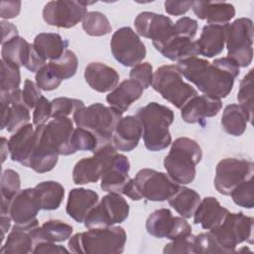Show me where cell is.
I'll return each mask as SVG.
<instances>
[{
    "instance_id": "obj_1",
    "label": "cell",
    "mask_w": 254,
    "mask_h": 254,
    "mask_svg": "<svg viewBox=\"0 0 254 254\" xmlns=\"http://www.w3.org/2000/svg\"><path fill=\"white\" fill-rule=\"evenodd\" d=\"M177 66L199 91L216 99L224 98L231 92L239 74V66L227 57L215 59L212 63L194 57L178 62Z\"/></svg>"
},
{
    "instance_id": "obj_2",
    "label": "cell",
    "mask_w": 254,
    "mask_h": 254,
    "mask_svg": "<svg viewBox=\"0 0 254 254\" xmlns=\"http://www.w3.org/2000/svg\"><path fill=\"white\" fill-rule=\"evenodd\" d=\"M135 116L142 125L144 145L149 151H162L172 143L169 127L175 116L171 108L158 102H150L140 107Z\"/></svg>"
},
{
    "instance_id": "obj_3",
    "label": "cell",
    "mask_w": 254,
    "mask_h": 254,
    "mask_svg": "<svg viewBox=\"0 0 254 254\" xmlns=\"http://www.w3.org/2000/svg\"><path fill=\"white\" fill-rule=\"evenodd\" d=\"M126 232L121 226L89 228L69 237V251L75 254H119L124 251Z\"/></svg>"
},
{
    "instance_id": "obj_4",
    "label": "cell",
    "mask_w": 254,
    "mask_h": 254,
    "mask_svg": "<svg viewBox=\"0 0 254 254\" xmlns=\"http://www.w3.org/2000/svg\"><path fill=\"white\" fill-rule=\"evenodd\" d=\"M202 158V151L196 141L188 137L177 138L164 159L168 175L179 185L191 183L196 174L195 167Z\"/></svg>"
},
{
    "instance_id": "obj_5",
    "label": "cell",
    "mask_w": 254,
    "mask_h": 254,
    "mask_svg": "<svg viewBox=\"0 0 254 254\" xmlns=\"http://www.w3.org/2000/svg\"><path fill=\"white\" fill-rule=\"evenodd\" d=\"M180 188L169 175L153 169L140 170L134 179H130L123 194L132 200L146 198L150 201H165Z\"/></svg>"
},
{
    "instance_id": "obj_6",
    "label": "cell",
    "mask_w": 254,
    "mask_h": 254,
    "mask_svg": "<svg viewBox=\"0 0 254 254\" xmlns=\"http://www.w3.org/2000/svg\"><path fill=\"white\" fill-rule=\"evenodd\" d=\"M122 112L102 103L84 104L73 112V122L77 127L91 131L98 139L100 148L113 144V133L117 122L122 118Z\"/></svg>"
},
{
    "instance_id": "obj_7",
    "label": "cell",
    "mask_w": 254,
    "mask_h": 254,
    "mask_svg": "<svg viewBox=\"0 0 254 254\" xmlns=\"http://www.w3.org/2000/svg\"><path fill=\"white\" fill-rule=\"evenodd\" d=\"M102 162V174L100 188L106 192L123 194V190L130 181L129 171L130 163L128 158L117 153V149L113 144L105 145L95 152Z\"/></svg>"
},
{
    "instance_id": "obj_8",
    "label": "cell",
    "mask_w": 254,
    "mask_h": 254,
    "mask_svg": "<svg viewBox=\"0 0 254 254\" xmlns=\"http://www.w3.org/2000/svg\"><path fill=\"white\" fill-rule=\"evenodd\" d=\"M254 219L242 212H228L224 220L208 230L213 235L222 253H235V248L242 242L253 243Z\"/></svg>"
},
{
    "instance_id": "obj_9",
    "label": "cell",
    "mask_w": 254,
    "mask_h": 254,
    "mask_svg": "<svg viewBox=\"0 0 254 254\" xmlns=\"http://www.w3.org/2000/svg\"><path fill=\"white\" fill-rule=\"evenodd\" d=\"M152 87L164 99L177 108H182L197 91L183 79L179 67L175 64H165L156 69L153 74Z\"/></svg>"
},
{
    "instance_id": "obj_10",
    "label": "cell",
    "mask_w": 254,
    "mask_h": 254,
    "mask_svg": "<svg viewBox=\"0 0 254 254\" xmlns=\"http://www.w3.org/2000/svg\"><path fill=\"white\" fill-rule=\"evenodd\" d=\"M253 33V22L249 18H238L227 24L225 39L227 58L239 67H246L252 62Z\"/></svg>"
},
{
    "instance_id": "obj_11",
    "label": "cell",
    "mask_w": 254,
    "mask_h": 254,
    "mask_svg": "<svg viewBox=\"0 0 254 254\" xmlns=\"http://www.w3.org/2000/svg\"><path fill=\"white\" fill-rule=\"evenodd\" d=\"M129 215V204L119 193L109 192L90 210L85 217L84 226L101 228L121 223Z\"/></svg>"
},
{
    "instance_id": "obj_12",
    "label": "cell",
    "mask_w": 254,
    "mask_h": 254,
    "mask_svg": "<svg viewBox=\"0 0 254 254\" xmlns=\"http://www.w3.org/2000/svg\"><path fill=\"white\" fill-rule=\"evenodd\" d=\"M254 164L251 160L242 158H225L218 162L215 169V190L224 195L241 183L253 179Z\"/></svg>"
},
{
    "instance_id": "obj_13",
    "label": "cell",
    "mask_w": 254,
    "mask_h": 254,
    "mask_svg": "<svg viewBox=\"0 0 254 254\" xmlns=\"http://www.w3.org/2000/svg\"><path fill=\"white\" fill-rule=\"evenodd\" d=\"M110 49L114 59L124 66H135L145 59L147 54L145 45L130 27H122L114 32Z\"/></svg>"
},
{
    "instance_id": "obj_14",
    "label": "cell",
    "mask_w": 254,
    "mask_h": 254,
    "mask_svg": "<svg viewBox=\"0 0 254 254\" xmlns=\"http://www.w3.org/2000/svg\"><path fill=\"white\" fill-rule=\"evenodd\" d=\"M89 4H93V2L50 1L43 9V19L50 26L68 29L83 20L87 13V5Z\"/></svg>"
},
{
    "instance_id": "obj_15",
    "label": "cell",
    "mask_w": 254,
    "mask_h": 254,
    "mask_svg": "<svg viewBox=\"0 0 254 254\" xmlns=\"http://www.w3.org/2000/svg\"><path fill=\"white\" fill-rule=\"evenodd\" d=\"M146 230L154 237L170 240L191 234L190 224L182 216H174L169 208L152 212L146 220Z\"/></svg>"
},
{
    "instance_id": "obj_16",
    "label": "cell",
    "mask_w": 254,
    "mask_h": 254,
    "mask_svg": "<svg viewBox=\"0 0 254 254\" xmlns=\"http://www.w3.org/2000/svg\"><path fill=\"white\" fill-rule=\"evenodd\" d=\"M134 26L138 35L151 39L157 51L171 38L174 22L168 16L154 12H141L134 20Z\"/></svg>"
},
{
    "instance_id": "obj_17",
    "label": "cell",
    "mask_w": 254,
    "mask_h": 254,
    "mask_svg": "<svg viewBox=\"0 0 254 254\" xmlns=\"http://www.w3.org/2000/svg\"><path fill=\"white\" fill-rule=\"evenodd\" d=\"M1 99V129L6 128L10 133L18 131L29 124L30 110L26 107L19 88L11 93L0 94Z\"/></svg>"
},
{
    "instance_id": "obj_18",
    "label": "cell",
    "mask_w": 254,
    "mask_h": 254,
    "mask_svg": "<svg viewBox=\"0 0 254 254\" xmlns=\"http://www.w3.org/2000/svg\"><path fill=\"white\" fill-rule=\"evenodd\" d=\"M73 122L68 117L54 118L43 125V134L47 141L57 150L59 155L68 156L74 154L71 146Z\"/></svg>"
},
{
    "instance_id": "obj_19",
    "label": "cell",
    "mask_w": 254,
    "mask_h": 254,
    "mask_svg": "<svg viewBox=\"0 0 254 254\" xmlns=\"http://www.w3.org/2000/svg\"><path fill=\"white\" fill-rule=\"evenodd\" d=\"M40 206L37 201L34 188L20 190L10 203L9 215L16 225H30L38 222L37 214Z\"/></svg>"
},
{
    "instance_id": "obj_20",
    "label": "cell",
    "mask_w": 254,
    "mask_h": 254,
    "mask_svg": "<svg viewBox=\"0 0 254 254\" xmlns=\"http://www.w3.org/2000/svg\"><path fill=\"white\" fill-rule=\"evenodd\" d=\"M59 160V153L47 141L43 134V125L35 128V145L29 158L28 167L36 173L43 174L52 171Z\"/></svg>"
},
{
    "instance_id": "obj_21",
    "label": "cell",
    "mask_w": 254,
    "mask_h": 254,
    "mask_svg": "<svg viewBox=\"0 0 254 254\" xmlns=\"http://www.w3.org/2000/svg\"><path fill=\"white\" fill-rule=\"evenodd\" d=\"M39 221L30 225H14L0 249L1 254H28L33 253L37 246L35 230Z\"/></svg>"
},
{
    "instance_id": "obj_22",
    "label": "cell",
    "mask_w": 254,
    "mask_h": 254,
    "mask_svg": "<svg viewBox=\"0 0 254 254\" xmlns=\"http://www.w3.org/2000/svg\"><path fill=\"white\" fill-rule=\"evenodd\" d=\"M221 107L220 99L212 98L205 94L195 95L181 108V116L187 123H200L207 117L216 116Z\"/></svg>"
},
{
    "instance_id": "obj_23",
    "label": "cell",
    "mask_w": 254,
    "mask_h": 254,
    "mask_svg": "<svg viewBox=\"0 0 254 254\" xmlns=\"http://www.w3.org/2000/svg\"><path fill=\"white\" fill-rule=\"evenodd\" d=\"M143 128L136 116L122 117L116 124L113 133L114 147L123 152H130L138 146L142 137Z\"/></svg>"
},
{
    "instance_id": "obj_24",
    "label": "cell",
    "mask_w": 254,
    "mask_h": 254,
    "mask_svg": "<svg viewBox=\"0 0 254 254\" xmlns=\"http://www.w3.org/2000/svg\"><path fill=\"white\" fill-rule=\"evenodd\" d=\"M87 84L95 91H112L119 82V73L115 68L99 62L88 64L84 69Z\"/></svg>"
},
{
    "instance_id": "obj_25",
    "label": "cell",
    "mask_w": 254,
    "mask_h": 254,
    "mask_svg": "<svg viewBox=\"0 0 254 254\" xmlns=\"http://www.w3.org/2000/svg\"><path fill=\"white\" fill-rule=\"evenodd\" d=\"M98 201L99 196L96 191L83 188H75L68 192L65 211L69 217L81 223Z\"/></svg>"
},
{
    "instance_id": "obj_26",
    "label": "cell",
    "mask_w": 254,
    "mask_h": 254,
    "mask_svg": "<svg viewBox=\"0 0 254 254\" xmlns=\"http://www.w3.org/2000/svg\"><path fill=\"white\" fill-rule=\"evenodd\" d=\"M191 9L200 20L208 25H226L235 16V8L227 2L193 1Z\"/></svg>"
},
{
    "instance_id": "obj_27",
    "label": "cell",
    "mask_w": 254,
    "mask_h": 254,
    "mask_svg": "<svg viewBox=\"0 0 254 254\" xmlns=\"http://www.w3.org/2000/svg\"><path fill=\"white\" fill-rule=\"evenodd\" d=\"M35 145V129L29 123L14 132L8 140L10 159L28 167L29 158Z\"/></svg>"
},
{
    "instance_id": "obj_28",
    "label": "cell",
    "mask_w": 254,
    "mask_h": 254,
    "mask_svg": "<svg viewBox=\"0 0 254 254\" xmlns=\"http://www.w3.org/2000/svg\"><path fill=\"white\" fill-rule=\"evenodd\" d=\"M229 210L220 205L213 196H206L200 200L193 213V223L200 224L205 230H210L219 225L227 215Z\"/></svg>"
},
{
    "instance_id": "obj_29",
    "label": "cell",
    "mask_w": 254,
    "mask_h": 254,
    "mask_svg": "<svg viewBox=\"0 0 254 254\" xmlns=\"http://www.w3.org/2000/svg\"><path fill=\"white\" fill-rule=\"evenodd\" d=\"M226 25H205L202 28L200 37L196 40L199 55L206 58H213L219 55L225 45Z\"/></svg>"
},
{
    "instance_id": "obj_30",
    "label": "cell",
    "mask_w": 254,
    "mask_h": 254,
    "mask_svg": "<svg viewBox=\"0 0 254 254\" xmlns=\"http://www.w3.org/2000/svg\"><path fill=\"white\" fill-rule=\"evenodd\" d=\"M143 87L133 79H125L106 96L109 106L124 113L143 94Z\"/></svg>"
},
{
    "instance_id": "obj_31",
    "label": "cell",
    "mask_w": 254,
    "mask_h": 254,
    "mask_svg": "<svg viewBox=\"0 0 254 254\" xmlns=\"http://www.w3.org/2000/svg\"><path fill=\"white\" fill-rule=\"evenodd\" d=\"M158 52H160L165 58L174 62H181L199 55L196 41L188 37L176 35L174 31L171 38Z\"/></svg>"
},
{
    "instance_id": "obj_32",
    "label": "cell",
    "mask_w": 254,
    "mask_h": 254,
    "mask_svg": "<svg viewBox=\"0 0 254 254\" xmlns=\"http://www.w3.org/2000/svg\"><path fill=\"white\" fill-rule=\"evenodd\" d=\"M38 53L46 60L56 61L67 50L68 42L57 33H40L33 43Z\"/></svg>"
},
{
    "instance_id": "obj_33",
    "label": "cell",
    "mask_w": 254,
    "mask_h": 254,
    "mask_svg": "<svg viewBox=\"0 0 254 254\" xmlns=\"http://www.w3.org/2000/svg\"><path fill=\"white\" fill-rule=\"evenodd\" d=\"M40 209L55 210L60 207L64 197V187L56 181H46L38 184L35 188Z\"/></svg>"
},
{
    "instance_id": "obj_34",
    "label": "cell",
    "mask_w": 254,
    "mask_h": 254,
    "mask_svg": "<svg viewBox=\"0 0 254 254\" xmlns=\"http://www.w3.org/2000/svg\"><path fill=\"white\" fill-rule=\"evenodd\" d=\"M248 122L251 123L252 120L247 112L236 103H231L224 108L220 120L222 129L227 134L236 137L241 136L245 132Z\"/></svg>"
},
{
    "instance_id": "obj_35",
    "label": "cell",
    "mask_w": 254,
    "mask_h": 254,
    "mask_svg": "<svg viewBox=\"0 0 254 254\" xmlns=\"http://www.w3.org/2000/svg\"><path fill=\"white\" fill-rule=\"evenodd\" d=\"M73 228L71 225L59 220L50 219L36 228L38 244L41 242H64L71 236Z\"/></svg>"
},
{
    "instance_id": "obj_36",
    "label": "cell",
    "mask_w": 254,
    "mask_h": 254,
    "mask_svg": "<svg viewBox=\"0 0 254 254\" xmlns=\"http://www.w3.org/2000/svg\"><path fill=\"white\" fill-rule=\"evenodd\" d=\"M168 200L169 204L182 217L190 218L193 215L201 199L195 190L187 187H180Z\"/></svg>"
},
{
    "instance_id": "obj_37",
    "label": "cell",
    "mask_w": 254,
    "mask_h": 254,
    "mask_svg": "<svg viewBox=\"0 0 254 254\" xmlns=\"http://www.w3.org/2000/svg\"><path fill=\"white\" fill-rule=\"evenodd\" d=\"M102 162L99 157L93 155L79 160L72 170V181L75 185L95 183L101 178Z\"/></svg>"
},
{
    "instance_id": "obj_38",
    "label": "cell",
    "mask_w": 254,
    "mask_h": 254,
    "mask_svg": "<svg viewBox=\"0 0 254 254\" xmlns=\"http://www.w3.org/2000/svg\"><path fill=\"white\" fill-rule=\"evenodd\" d=\"M31 44L24 38L17 36L2 45V60L18 67L25 66L30 52Z\"/></svg>"
},
{
    "instance_id": "obj_39",
    "label": "cell",
    "mask_w": 254,
    "mask_h": 254,
    "mask_svg": "<svg viewBox=\"0 0 254 254\" xmlns=\"http://www.w3.org/2000/svg\"><path fill=\"white\" fill-rule=\"evenodd\" d=\"M21 181L19 174L11 169L5 170L1 177V214H9V207L14 196L20 191Z\"/></svg>"
},
{
    "instance_id": "obj_40",
    "label": "cell",
    "mask_w": 254,
    "mask_h": 254,
    "mask_svg": "<svg viewBox=\"0 0 254 254\" xmlns=\"http://www.w3.org/2000/svg\"><path fill=\"white\" fill-rule=\"evenodd\" d=\"M83 31L93 37H101L108 35L112 31L111 24L107 17L97 11L87 12L82 20Z\"/></svg>"
},
{
    "instance_id": "obj_41",
    "label": "cell",
    "mask_w": 254,
    "mask_h": 254,
    "mask_svg": "<svg viewBox=\"0 0 254 254\" xmlns=\"http://www.w3.org/2000/svg\"><path fill=\"white\" fill-rule=\"evenodd\" d=\"M1 84L0 94L11 93L19 89L21 83L20 67L1 60Z\"/></svg>"
},
{
    "instance_id": "obj_42",
    "label": "cell",
    "mask_w": 254,
    "mask_h": 254,
    "mask_svg": "<svg viewBox=\"0 0 254 254\" xmlns=\"http://www.w3.org/2000/svg\"><path fill=\"white\" fill-rule=\"evenodd\" d=\"M71 146L74 152L90 151L93 153L100 148L97 137L91 131L81 127L74 128L71 137Z\"/></svg>"
},
{
    "instance_id": "obj_43",
    "label": "cell",
    "mask_w": 254,
    "mask_h": 254,
    "mask_svg": "<svg viewBox=\"0 0 254 254\" xmlns=\"http://www.w3.org/2000/svg\"><path fill=\"white\" fill-rule=\"evenodd\" d=\"M36 83L40 89L45 91H51L57 89L62 83V77L49 62L43 67L36 72Z\"/></svg>"
},
{
    "instance_id": "obj_44",
    "label": "cell",
    "mask_w": 254,
    "mask_h": 254,
    "mask_svg": "<svg viewBox=\"0 0 254 254\" xmlns=\"http://www.w3.org/2000/svg\"><path fill=\"white\" fill-rule=\"evenodd\" d=\"M237 100L239 105L247 112L249 118L253 117V69L242 78L237 93Z\"/></svg>"
},
{
    "instance_id": "obj_45",
    "label": "cell",
    "mask_w": 254,
    "mask_h": 254,
    "mask_svg": "<svg viewBox=\"0 0 254 254\" xmlns=\"http://www.w3.org/2000/svg\"><path fill=\"white\" fill-rule=\"evenodd\" d=\"M50 63L54 65L63 80L72 77L76 73L78 66L77 57L70 50H66L60 59L51 61Z\"/></svg>"
},
{
    "instance_id": "obj_46",
    "label": "cell",
    "mask_w": 254,
    "mask_h": 254,
    "mask_svg": "<svg viewBox=\"0 0 254 254\" xmlns=\"http://www.w3.org/2000/svg\"><path fill=\"white\" fill-rule=\"evenodd\" d=\"M235 204L245 208H253L254 206V190L253 179L239 184L230 194Z\"/></svg>"
},
{
    "instance_id": "obj_47",
    "label": "cell",
    "mask_w": 254,
    "mask_h": 254,
    "mask_svg": "<svg viewBox=\"0 0 254 254\" xmlns=\"http://www.w3.org/2000/svg\"><path fill=\"white\" fill-rule=\"evenodd\" d=\"M83 104V101L79 99L68 97H57L51 101L52 117H68L70 114H73L77 107Z\"/></svg>"
},
{
    "instance_id": "obj_48",
    "label": "cell",
    "mask_w": 254,
    "mask_h": 254,
    "mask_svg": "<svg viewBox=\"0 0 254 254\" xmlns=\"http://www.w3.org/2000/svg\"><path fill=\"white\" fill-rule=\"evenodd\" d=\"M153 74V66L147 62L136 64L129 72L130 79L137 81L144 89H147L152 85Z\"/></svg>"
},
{
    "instance_id": "obj_49",
    "label": "cell",
    "mask_w": 254,
    "mask_h": 254,
    "mask_svg": "<svg viewBox=\"0 0 254 254\" xmlns=\"http://www.w3.org/2000/svg\"><path fill=\"white\" fill-rule=\"evenodd\" d=\"M222 253L210 231L194 235V254Z\"/></svg>"
},
{
    "instance_id": "obj_50",
    "label": "cell",
    "mask_w": 254,
    "mask_h": 254,
    "mask_svg": "<svg viewBox=\"0 0 254 254\" xmlns=\"http://www.w3.org/2000/svg\"><path fill=\"white\" fill-rule=\"evenodd\" d=\"M164 254L173 253H189L194 254V235L190 234L185 237H180L165 245Z\"/></svg>"
},
{
    "instance_id": "obj_51",
    "label": "cell",
    "mask_w": 254,
    "mask_h": 254,
    "mask_svg": "<svg viewBox=\"0 0 254 254\" xmlns=\"http://www.w3.org/2000/svg\"><path fill=\"white\" fill-rule=\"evenodd\" d=\"M42 96L43 95L37 83H35L29 78L25 79L24 88L22 90V97H23L24 104L29 110H32L36 107L38 101Z\"/></svg>"
},
{
    "instance_id": "obj_52",
    "label": "cell",
    "mask_w": 254,
    "mask_h": 254,
    "mask_svg": "<svg viewBox=\"0 0 254 254\" xmlns=\"http://www.w3.org/2000/svg\"><path fill=\"white\" fill-rule=\"evenodd\" d=\"M197 22L190 17H183L179 19L173 27V31L176 35L194 39L197 32Z\"/></svg>"
},
{
    "instance_id": "obj_53",
    "label": "cell",
    "mask_w": 254,
    "mask_h": 254,
    "mask_svg": "<svg viewBox=\"0 0 254 254\" xmlns=\"http://www.w3.org/2000/svg\"><path fill=\"white\" fill-rule=\"evenodd\" d=\"M52 117V106L45 96H42L38 101L33 113V123L35 126L45 125V123Z\"/></svg>"
},
{
    "instance_id": "obj_54",
    "label": "cell",
    "mask_w": 254,
    "mask_h": 254,
    "mask_svg": "<svg viewBox=\"0 0 254 254\" xmlns=\"http://www.w3.org/2000/svg\"><path fill=\"white\" fill-rule=\"evenodd\" d=\"M47 64V60L44 59L36 50L33 44L30 46V52L27 59V63L25 67L31 72H37L41 67H43Z\"/></svg>"
},
{
    "instance_id": "obj_55",
    "label": "cell",
    "mask_w": 254,
    "mask_h": 254,
    "mask_svg": "<svg viewBox=\"0 0 254 254\" xmlns=\"http://www.w3.org/2000/svg\"><path fill=\"white\" fill-rule=\"evenodd\" d=\"M193 1H166L165 10L168 14L180 16L186 14L192 6Z\"/></svg>"
},
{
    "instance_id": "obj_56",
    "label": "cell",
    "mask_w": 254,
    "mask_h": 254,
    "mask_svg": "<svg viewBox=\"0 0 254 254\" xmlns=\"http://www.w3.org/2000/svg\"><path fill=\"white\" fill-rule=\"evenodd\" d=\"M0 5V17L2 19H12L20 14L21 1H1Z\"/></svg>"
},
{
    "instance_id": "obj_57",
    "label": "cell",
    "mask_w": 254,
    "mask_h": 254,
    "mask_svg": "<svg viewBox=\"0 0 254 254\" xmlns=\"http://www.w3.org/2000/svg\"><path fill=\"white\" fill-rule=\"evenodd\" d=\"M69 250L62 245H57L54 242H41L37 244L33 253L47 254V253H68Z\"/></svg>"
},
{
    "instance_id": "obj_58",
    "label": "cell",
    "mask_w": 254,
    "mask_h": 254,
    "mask_svg": "<svg viewBox=\"0 0 254 254\" xmlns=\"http://www.w3.org/2000/svg\"><path fill=\"white\" fill-rule=\"evenodd\" d=\"M1 28H2V41L1 45L7 43L8 41L12 40L13 38L18 36V29L12 23L2 20L1 21Z\"/></svg>"
},
{
    "instance_id": "obj_59",
    "label": "cell",
    "mask_w": 254,
    "mask_h": 254,
    "mask_svg": "<svg viewBox=\"0 0 254 254\" xmlns=\"http://www.w3.org/2000/svg\"><path fill=\"white\" fill-rule=\"evenodd\" d=\"M11 221H12V218L9 214H1V231H2V234H1V237H2V244H3V241H4V238H5V234L8 232L10 226H11Z\"/></svg>"
},
{
    "instance_id": "obj_60",
    "label": "cell",
    "mask_w": 254,
    "mask_h": 254,
    "mask_svg": "<svg viewBox=\"0 0 254 254\" xmlns=\"http://www.w3.org/2000/svg\"><path fill=\"white\" fill-rule=\"evenodd\" d=\"M1 155H2V163H4V161L6 160V157L8 155L9 152V148H8V141L6 138L2 137L1 138Z\"/></svg>"
}]
</instances>
